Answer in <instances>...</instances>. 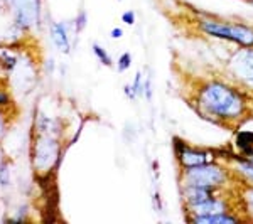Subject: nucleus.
<instances>
[{
	"label": "nucleus",
	"instance_id": "obj_2",
	"mask_svg": "<svg viewBox=\"0 0 253 224\" xmlns=\"http://www.w3.org/2000/svg\"><path fill=\"white\" fill-rule=\"evenodd\" d=\"M194 22L198 31L210 36V37L228 40V42H233L236 46L253 47V26L233 22V20L208 14H199Z\"/></svg>",
	"mask_w": 253,
	"mask_h": 224
},
{
	"label": "nucleus",
	"instance_id": "obj_12",
	"mask_svg": "<svg viewBox=\"0 0 253 224\" xmlns=\"http://www.w3.org/2000/svg\"><path fill=\"white\" fill-rule=\"evenodd\" d=\"M91 51H93V54H95L96 58H98V61H100V63L103 64V66H107V68H112L113 66V61H112V58H110V54L98 42L93 44Z\"/></svg>",
	"mask_w": 253,
	"mask_h": 224
},
{
	"label": "nucleus",
	"instance_id": "obj_11",
	"mask_svg": "<svg viewBox=\"0 0 253 224\" xmlns=\"http://www.w3.org/2000/svg\"><path fill=\"white\" fill-rule=\"evenodd\" d=\"M144 83H145V81L142 79V73H137L133 83L126 84V86H125L126 98H128V100H135L138 95H144Z\"/></svg>",
	"mask_w": 253,
	"mask_h": 224
},
{
	"label": "nucleus",
	"instance_id": "obj_1",
	"mask_svg": "<svg viewBox=\"0 0 253 224\" xmlns=\"http://www.w3.org/2000/svg\"><path fill=\"white\" fill-rule=\"evenodd\" d=\"M187 100L199 116L224 128L240 127L253 113L252 98L223 76L194 79Z\"/></svg>",
	"mask_w": 253,
	"mask_h": 224
},
{
	"label": "nucleus",
	"instance_id": "obj_6",
	"mask_svg": "<svg viewBox=\"0 0 253 224\" xmlns=\"http://www.w3.org/2000/svg\"><path fill=\"white\" fill-rule=\"evenodd\" d=\"M186 211V219L189 221L191 218H198V216H210V214H218V213H230L233 211L231 201L226 197L224 190H219L218 194H214L213 197L206 199L205 202H199L196 206L184 207ZM236 213V211H235Z\"/></svg>",
	"mask_w": 253,
	"mask_h": 224
},
{
	"label": "nucleus",
	"instance_id": "obj_8",
	"mask_svg": "<svg viewBox=\"0 0 253 224\" xmlns=\"http://www.w3.org/2000/svg\"><path fill=\"white\" fill-rule=\"evenodd\" d=\"M240 221H242V218H240V214H236L235 211L210 214V216H198V218L189 219V223H193V224H233Z\"/></svg>",
	"mask_w": 253,
	"mask_h": 224
},
{
	"label": "nucleus",
	"instance_id": "obj_14",
	"mask_svg": "<svg viewBox=\"0 0 253 224\" xmlns=\"http://www.w3.org/2000/svg\"><path fill=\"white\" fill-rule=\"evenodd\" d=\"M10 181V172H9V162L2 160L0 162V186L5 187Z\"/></svg>",
	"mask_w": 253,
	"mask_h": 224
},
{
	"label": "nucleus",
	"instance_id": "obj_9",
	"mask_svg": "<svg viewBox=\"0 0 253 224\" xmlns=\"http://www.w3.org/2000/svg\"><path fill=\"white\" fill-rule=\"evenodd\" d=\"M51 34H52V40H54V44L59 47V51L64 52V54H69V51H71V42H69L66 24L52 22L51 24Z\"/></svg>",
	"mask_w": 253,
	"mask_h": 224
},
{
	"label": "nucleus",
	"instance_id": "obj_19",
	"mask_svg": "<svg viewBox=\"0 0 253 224\" xmlns=\"http://www.w3.org/2000/svg\"><path fill=\"white\" fill-rule=\"evenodd\" d=\"M245 2H248V3H252V5H253V0H245Z\"/></svg>",
	"mask_w": 253,
	"mask_h": 224
},
{
	"label": "nucleus",
	"instance_id": "obj_10",
	"mask_svg": "<svg viewBox=\"0 0 253 224\" xmlns=\"http://www.w3.org/2000/svg\"><path fill=\"white\" fill-rule=\"evenodd\" d=\"M235 145H236V149H238L240 155H243V157L253 155V132L238 130L235 135Z\"/></svg>",
	"mask_w": 253,
	"mask_h": 224
},
{
	"label": "nucleus",
	"instance_id": "obj_13",
	"mask_svg": "<svg viewBox=\"0 0 253 224\" xmlns=\"http://www.w3.org/2000/svg\"><path fill=\"white\" fill-rule=\"evenodd\" d=\"M130 66H132V54L130 52H124L117 61V69L120 73H125Z\"/></svg>",
	"mask_w": 253,
	"mask_h": 224
},
{
	"label": "nucleus",
	"instance_id": "obj_4",
	"mask_svg": "<svg viewBox=\"0 0 253 224\" xmlns=\"http://www.w3.org/2000/svg\"><path fill=\"white\" fill-rule=\"evenodd\" d=\"M223 78L243 89L253 100V47L238 46L224 61Z\"/></svg>",
	"mask_w": 253,
	"mask_h": 224
},
{
	"label": "nucleus",
	"instance_id": "obj_7",
	"mask_svg": "<svg viewBox=\"0 0 253 224\" xmlns=\"http://www.w3.org/2000/svg\"><path fill=\"white\" fill-rule=\"evenodd\" d=\"M219 190L210 189V187H201V186H181V197L184 202V207L196 206L199 202H205L206 199L213 197L214 194H218Z\"/></svg>",
	"mask_w": 253,
	"mask_h": 224
},
{
	"label": "nucleus",
	"instance_id": "obj_15",
	"mask_svg": "<svg viewBox=\"0 0 253 224\" xmlns=\"http://www.w3.org/2000/svg\"><path fill=\"white\" fill-rule=\"evenodd\" d=\"M88 26V15H86V12L84 10H81L78 15H76V19H75V31L80 32L84 29V27Z\"/></svg>",
	"mask_w": 253,
	"mask_h": 224
},
{
	"label": "nucleus",
	"instance_id": "obj_3",
	"mask_svg": "<svg viewBox=\"0 0 253 224\" xmlns=\"http://www.w3.org/2000/svg\"><path fill=\"white\" fill-rule=\"evenodd\" d=\"M231 181L240 182L233 176L230 167L219 164V162H208V164L181 169L179 172V186H201L216 190H226Z\"/></svg>",
	"mask_w": 253,
	"mask_h": 224
},
{
	"label": "nucleus",
	"instance_id": "obj_5",
	"mask_svg": "<svg viewBox=\"0 0 253 224\" xmlns=\"http://www.w3.org/2000/svg\"><path fill=\"white\" fill-rule=\"evenodd\" d=\"M174 150H175V160L179 164V169H191V167H198L208 162L216 160L214 152L203 149H196V147L187 145L186 142L174 138Z\"/></svg>",
	"mask_w": 253,
	"mask_h": 224
},
{
	"label": "nucleus",
	"instance_id": "obj_16",
	"mask_svg": "<svg viewBox=\"0 0 253 224\" xmlns=\"http://www.w3.org/2000/svg\"><path fill=\"white\" fill-rule=\"evenodd\" d=\"M12 105V98L5 89H0V110L2 108H7Z\"/></svg>",
	"mask_w": 253,
	"mask_h": 224
},
{
	"label": "nucleus",
	"instance_id": "obj_18",
	"mask_svg": "<svg viewBox=\"0 0 253 224\" xmlns=\"http://www.w3.org/2000/svg\"><path fill=\"white\" fill-rule=\"evenodd\" d=\"M110 36H112V39H120L122 36H124V31H122L120 27H113L112 32H110Z\"/></svg>",
	"mask_w": 253,
	"mask_h": 224
},
{
	"label": "nucleus",
	"instance_id": "obj_17",
	"mask_svg": "<svg viewBox=\"0 0 253 224\" xmlns=\"http://www.w3.org/2000/svg\"><path fill=\"white\" fill-rule=\"evenodd\" d=\"M122 22L126 24V26H133V24H135V12L125 10L124 14H122Z\"/></svg>",
	"mask_w": 253,
	"mask_h": 224
}]
</instances>
